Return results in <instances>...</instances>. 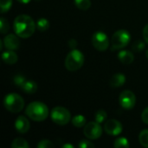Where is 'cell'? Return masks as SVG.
<instances>
[{
    "label": "cell",
    "instance_id": "1",
    "mask_svg": "<svg viewBox=\"0 0 148 148\" xmlns=\"http://www.w3.org/2000/svg\"><path fill=\"white\" fill-rule=\"evenodd\" d=\"M13 27L15 34H16L19 37L25 39L30 37L34 34L36 24L31 16L22 14L15 18Z\"/></svg>",
    "mask_w": 148,
    "mask_h": 148
},
{
    "label": "cell",
    "instance_id": "2",
    "mask_svg": "<svg viewBox=\"0 0 148 148\" xmlns=\"http://www.w3.org/2000/svg\"><path fill=\"white\" fill-rule=\"evenodd\" d=\"M26 115L32 121L40 122L45 121L49 116L48 107L41 101H33L28 105L25 110Z\"/></svg>",
    "mask_w": 148,
    "mask_h": 148
},
{
    "label": "cell",
    "instance_id": "3",
    "mask_svg": "<svg viewBox=\"0 0 148 148\" xmlns=\"http://www.w3.org/2000/svg\"><path fill=\"white\" fill-rule=\"evenodd\" d=\"M84 63V55L78 49H72L65 58V67L69 71L80 69Z\"/></svg>",
    "mask_w": 148,
    "mask_h": 148
},
{
    "label": "cell",
    "instance_id": "4",
    "mask_svg": "<svg viewBox=\"0 0 148 148\" xmlns=\"http://www.w3.org/2000/svg\"><path fill=\"white\" fill-rule=\"evenodd\" d=\"M3 105L9 112L16 114L23 110L24 107V101L21 95L15 93H10L5 95L3 99Z\"/></svg>",
    "mask_w": 148,
    "mask_h": 148
},
{
    "label": "cell",
    "instance_id": "5",
    "mask_svg": "<svg viewBox=\"0 0 148 148\" xmlns=\"http://www.w3.org/2000/svg\"><path fill=\"white\" fill-rule=\"evenodd\" d=\"M131 40V34L127 29H119L112 36V50L122 49L128 45Z\"/></svg>",
    "mask_w": 148,
    "mask_h": 148
},
{
    "label": "cell",
    "instance_id": "6",
    "mask_svg": "<svg viewBox=\"0 0 148 148\" xmlns=\"http://www.w3.org/2000/svg\"><path fill=\"white\" fill-rule=\"evenodd\" d=\"M50 118L54 123L60 126H64L70 121L71 114L67 108L58 106L52 109L50 113Z\"/></svg>",
    "mask_w": 148,
    "mask_h": 148
},
{
    "label": "cell",
    "instance_id": "7",
    "mask_svg": "<svg viewBox=\"0 0 148 148\" xmlns=\"http://www.w3.org/2000/svg\"><path fill=\"white\" fill-rule=\"evenodd\" d=\"M92 44L99 51H106L109 47V39L106 33L96 31L92 36Z\"/></svg>",
    "mask_w": 148,
    "mask_h": 148
},
{
    "label": "cell",
    "instance_id": "8",
    "mask_svg": "<svg viewBox=\"0 0 148 148\" xmlns=\"http://www.w3.org/2000/svg\"><path fill=\"white\" fill-rule=\"evenodd\" d=\"M84 135L89 140H97L102 134V127L100 123L91 121L85 125L83 128Z\"/></svg>",
    "mask_w": 148,
    "mask_h": 148
},
{
    "label": "cell",
    "instance_id": "9",
    "mask_svg": "<svg viewBox=\"0 0 148 148\" xmlns=\"http://www.w3.org/2000/svg\"><path fill=\"white\" fill-rule=\"evenodd\" d=\"M120 105L127 110L133 109L136 104V96L130 90H124L119 97Z\"/></svg>",
    "mask_w": 148,
    "mask_h": 148
},
{
    "label": "cell",
    "instance_id": "10",
    "mask_svg": "<svg viewBox=\"0 0 148 148\" xmlns=\"http://www.w3.org/2000/svg\"><path fill=\"white\" fill-rule=\"evenodd\" d=\"M123 127L122 124L114 119L108 120L104 124V131L108 134L112 136H117L122 133Z\"/></svg>",
    "mask_w": 148,
    "mask_h": 148
},
{
    "label": "cell",
    "instance_id": "11",
    "mask_svg": "<svg viewBox=\"0 0 148 148\" xmlns=\"http://www.w3.org/2000/svg\"><path fill=\"white\" fill-rule=\"evenodd\" d=\"M3 44L4 47L7 49H11V50H16L19 48L20 46V40H19V36L16 34H9L7 35L3 40Z\"/></svg>",
    "mask_w": 148,
    "mask_h": 148
},
{
    "label": "cell",
    "instance_id": "12",
    "mask_svg": "<svg viewBox=\"0 0 148 148\" xmlns=\"http://www.w3.org/2000/svg\"><path fill=\"white\" fill-rule=\"evenodd\" d=\"M15 128L20 134H26L29 130V121L28 119L23 115L18 116L15 121Z\"/></svg>",
    "mask_w": 148,
    "mask_h": 148
},
{
    "label": "cell",
    "instance_id": "13",
    "mask_svg": "<svg viewBox=\"0 0 148 148\" xmlns=\"http://www.w3.org/2000/svg\"><path fill=\"white\" fill-rule=\"evenodd\" d=\"M2 60L6 64L12 65V64H15L17 62L18 57H17L16 53L14 50L7 49L6 51L3 52V54H2Z\"/></svg>",
    "mask_w": 148,
    "mask_h": 148
},
{
    "label": "cell",
    "instance_id": "14",
    "mask_svg": "<svg viewBox=\"0 0 148 148\" xmlns=\"http://www.w3.org/2000/svg\"><path fill=\"white\" fill-rule=\"evenodd\" d=\"M117 57L123 64H126V65L131 64L134 60V54L129 50H121L118 53Z\"/></svg>",
    "mask_w": 148,
    "mask_h": 148
},
{
    "label": "cell",
    "instance_id": "15",
    "mask_svg": "<svg viewBox=\"0 0 148 148\" xmlns=\"http://www.w3.org/2000/svg\"><path fill=\"white\" fill-rule=\"evenodd\" d=\"M125 82H126V76L123 74L118 73L111 77L109 84L112 88H120L122 87Z\"/></svg>",
    "mask_w": 148,
    "mask_h": 148
},
{
    "label": "cell",
    "instance_id": "16",
    "mask_svg": "<svg viewBox=\"0 0 148 148\" xmlns=\"http://www.w3.org/2000/svg\"><path fill=\"white\" fill-rule=\"evenodd\" d=\"M20 88L26 94H35L37 90V84L33 81H25Z\"/></svg>",
    "mask_w": 148,
    "mask_h": 148
},
{
    "label": "cell",
    "instance_id": "17",
    "mask_svg": "<svg viewBox=\"0 0 148 148\" xmlns=\"http://www.w3.org/2000/svg\"><path fill=\"white\" fill-rule=\"evenodd\" d=\"M71 121H72V124L75 127H78V128L84 127L86 125V118L82 114H78V115L74 116L73 119L71 120Z\"/></svg>",
    "mask_w": 148,
    "mask_h": 148
},
{
    "label": "cell",
    "instance_id": "18",
    "mask_svg": "<svg viewBox=\"0 0 148 148\" xmlns=\"http://www.w3.org/2000/svg\"><path fill=\"white\" fill-rule=\"evenodd\" d=\"M29 143L23 138H16L11 143L12 148H29Z\"/></svg>",
    "mask_w": 148,
    "mask_h": 148
},
{
    "label": "cell",
    "instance_id": "19",
    "mask_svg": "<svg viewBox=\"0 0 148 148\" xmlns=\"http://www.w3.org/2000/svg\"><path fill=\"white\" fill-rule=\"evenodd\" d=\"M75 6L82 10H87L91 6V0H74Z\"/></svg>",
    "mask_w": 148,
    "mask_h": 148
},
{
    "label": "cell",
    "instance_id": "20",
    "mask_svg": "<svg viewBox=\"0 0 148 148\" xmlns=\"http://www.w3.org/2000/svg\"><path fill=\"white\" fill-rule=\"evenodd\" d=\"M114 146L115 148H128L130 147L129 141L127 138L124 137H120L115 140Z\"/></svg>",
    "mask_w": 148,
    "mask_h": 148
},
{
    "label": "cell",
    "instance_id": "21",
    "mask_svg": "<svg viewBox=\"0 0 148 148\" xmlns=\"http://www.w3.org/2000/svg\"><path fill=\"white\" fill-rule=\"evenodd\" d=\"M36 28L40 31H46L49 28V22L46 18H39L36 22Z\"/></svg>",
    "mask_w": 148,
    "mask_h": 148
},
{
    "label": "cell",
    "instance_id": "22",
    "mask_svg": "<svg viewBox=\"0 0 148 148\" xmlns=\"http://www.w3.org/2000/svg\"><path fill=\"white\" fill-rule=\"evenodd\" d=\"M139 141L144 147L148 148V129H144L139 134Z\"/></svg>",
    "mask_w": 148,
    "mask_h": 148
},
{
    "label": "cell",
    "instance_id": "23",
    "mask_svg": "<svg viewBox=\"0 0 148 148\" xmlns=\"http://www.w3.org/2000/svg\"><path fill=\"white\" fill-rule=\"evenodd\" d=\"M107 118H108V114H107V112L104 110H99L95 114V121L100 124L106 121Z\"/></svg>",
    "mask_w": 148,
    "mask_h": 148
},
{
    "label": "cell",
    "instance_id": "24",
    "mask_svg": "<svg viewBox=\"0 0 148 148\" xmlns=\"http://www.w3.org/2000/svg\"><path fill=\"white\" fill-rule=\"evenodd\" d=\"M12 6V0H0V11L5 13L10 10Z\"/></svg>",
    "mask_w": 148,
    "mask_h": 148
},
{
    "label": "cell",
    "instance_id": "25",
    "mask_svg": "<svg viewBox=\"0 0 148 148\" xmlns=\"http://www.w3.org/2000/svg\"><path fill=\"white\" fill-rule=\"evenodd\" d=\"M9 29H10V26H9L8 21L3 16H2L0 18V32L2 34H5L9 31Z\"/></svg>",
    "mask_w": 148,
    "mask_h": 148
},
{
    "label": "cell",
    "instance_id": "26",
    "mask_svg": "<svg viewBox=\"0 0 148 148\" xmlns=\"http://www.w3.org/2000/svg\"><path fill=\"white\" fill-rule=\"evenodd\" d=\"M54 147H55L54 144L49 140H42L37 144V147L38 148H53Z\"/></svg>",
    "mask_w": 148,
    "mask_h": 148
},
{
    "label": "cell",
    "instance_id": "27",
    "mask_svg": "<svg viewBox=\"0 0 148 148\" xmlns=\"http://www.w3.org/2000/svg\"><path fill=\"white\" fill-rule=\"evenodd\" d=\"M13 81H14V83H15L18 88H20V87L24 83V82H25L26 80H25V78H24L23 75H16L14 76Z\"/></svg>",
    "mask_w": 148,
    "mask_h": 148
},
{
    "label": "cell",
    "instance_id": "28",
    "mask_svg": "<svg viewBox=\"0 0 148 148\" xmlns=\"http://www.w3.org/2000/svg\"><path fill=\"white\" fill-rule=\"evenodd\" d=\"M78 147L80 148H94L95 147V145L91 141H89V140H81L79 142Z\"/></svg>",
    "mask_w": 148,
    "mask_h": 148
},
{
    "label": "cell",
    "instance_id": "29",
    "mask_svg": "<svg viewBox=\"0 0 148 148\" xmlns=\"http://www.w3.org/2000/svg\"><path fill=\"white\" fill-rule=\"evenodd\" d=\"M145 48V43L141 41H137L133 45V49L136 52H140Z\"/></svg>",
    "mask_w": 148,
    "mask_h": 148
},
{
    "label": "cell",
    "instance_id": "30",
    "mask_svg": "<svg viewBox=\"0 0 148 148\" xmlns=\"http://www.w3.org/2000/svg\"><path fill=\"white\" fill-rule=\"evenodd\" d=\"M141 120L145 124L148 125V107L146 108L141 114Z\"/></svg>",
    "mask_w": 148,
    "mask_h": 148
},
{
    "label": "cell",
    "instance_id": "31",
    "mask_svg": "<svg viewBox=\"0 0 148 148\" xmlns=\"http://www.w3.org/2000/svg\"><path fill=\"white\" fill-rule=\"evenodd\" d=\"M143 37L146 42L148 44V24H147L143 29Z\"/></svg>",
    "mask_w": 148,
    "mask_h": 148
},
{
    "label": "cell",
    "instance_id": "32",
    "mask_svg": "<svg viewBox=\"0 0 148 148\" xmlns=\"http://www.w3.org/2000/svg\"><path fill=\"white\" fill-rule=\"evenodd\" d=\"M76 45H77V42H76V40H75V39H70V40L69 41V48H71L72 49H75Z\"/></svg>",
    "mask_w": 148,
    "mask_h": 148
},
{
    "label": "cell",
    "instance_id": "33",
    "mask_svg": "<svg viewBox=\"0 0 148 148\" xmlns=\"http://www.w3.org/2000/svg\"><path fill=\"white\" fill-rule=\"evenodd\" d=\"M16 1H18L19 3H23V4L29 3L30 2V0H16Z\"/></svg>",
    "mask_w": 148,
    "mask_h": 148
},
{
    "label": "cell",
    "instance_id": "34",
    "mask_svg": "<svg viewBox=\"0 0 148 148\" xmlns=\"http://www.w3.org/2000/svg\"><path fill=\"white\" fill-rule=\"evenodd\" d=\"M62 148H74V146L71 144H65L62 146Z\"/></svg>",
    "mask_w": 148,
    "mask_h": 148
},
{
    "label": "cell",
    "instance_id": "35",
    "mask_svg": "<svg viewBox=\"0 0 148 148\" xmlns=\"http://www.w3.org/2000/svg\"><path fill=\"white\" fill-rule=\"evenodd\" d=\"M146 56H147V58L148 59V49L146 51Z\"/></svg>",
    "mask_w": 148,
    "mask_h": 148
},
{
    "label": "cell",
    "instance_id": "36",
    "mask_svg": "<svg viewBox=\"0 0 148 148\" xmlns=\"http://www.w3.org/2000/svg\"><path fill=\"white\" fill-rule=\"evenodd\" d=\"M36 1H39V0H36Z\"/></svg>",
    "mask_w": 148,
    "mask_h": 148
}]
</instances>
